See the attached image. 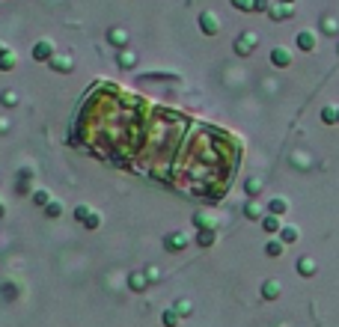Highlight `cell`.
Here are the masks:
<instances>
[{"instance_id":"1","label":"cell","mask_w":339,"mask_h":327,"mask_svg":"<svg viewBox=\"0 0 339 327\" xmlns=\"http://www.w3.org/2000/svg\"><path fill=\"white\" fill-rule=\"evenodd\" d=\"M188 244H191V238L182 235V232H170V235H164V250H167V253H182Z\"/></svg>"},{"instance_id":"2","label":"cell","mask_w":339,"mask_h":327,"mask_svg":"<svg viewBox=\"0 0 339 327\" xmlns=\"http://www.w3.org/2000/svg\"><path fill=\"white\" fill-rule=\"evenodd\" d=\"M54 54H57V51H54V42H51V39H39L33 45V60L36 63H48Z\"/></svg>"},{"instance_id":"3","label":"cell","mask_w":339,"mask_h":327,"mask_svg":"<svg viewBox=\"0 0 339 327\" xmlns=\"http://www.w3.org/2000/svg\"><path fill=\"white\" fill-rule=\"evenodd\" d=\"M220 18L214 15V12H200V30L205 33V36H217L220 33Z\"/></svg>"},{"instance_id":"4","label":"cell","mask_w":339,"mask_h":327,"mask_svg":"<svg viewBox=\"0 0 339 327\" xmlns=\"http://www.w3.org/2000/svg\"><path fill=\"white\" fill-rule=\"evenodd\" d=\"M253 48H256V33H241V36L235 39V54L238 57L253 54Z\"/></svg>"},{"instance_id":"5","label":"cell","mask_w":339,"mask_h":327,"mask_svg":"<svg viewBox=\"0 0 339 327\" xmlns=\"http://www.w3.org/2000/svg\"><path fill=\"white\" fill-rule=\"evenodd\" d=\"M295 45L304 51V54H309V51H315V45H318V36L312 30H301L298 36H295Z\"/></svg>"},{"instance_id":"6","label":"cell","mask_w":339,"mask_h":327,"mask_svg":"<svg viewBox=\"0 0 339 327\" xmlns=\"http://www.w3.org/2000/svg\"><path fill=\"white\" fill-rule=\"evenodd\" d=\"M107 42L113 45V48H128V30H122V27H110L107 30Z\"/></svg>"},{"instance_id":"7","label":"cell","mask_w":339,"mask_h":327,"mask_svg":"<svg viewBox=\"0 0 339 327\" xmlns=\"http://www.w3.org/2000/svg\"><path fill=\"white\" fill-rule=\"evenodd\" d=\"M271 65H274V68H289V65H292V54H289V48H274V51H271Z\"/></svg>"},{"instance_id":"8","label":"cell","mask_w":339,"mask_h":327,"mask_svg":"<svg viewBox=\"0 0 339 327\" xmlns=\"http://www.w3.org/2000/svg\"><path fill=\"white\" fill-rule=\"evenodd\" d=\"M268 15H271V21H286V18H292V15H295V6H286V3H271Z\"/></svg>"},{"instance_id":"9","label":"cell","mask_w":339,"mask_h":327,"mask_svg":"<svg viewBox=\"0 0 339 327\" xmlns=\"http://www.w3.org/2000/svg\"><path fill=\"white\" fill-rule=\"evenodd\" d=\"M298 274L301 277H315L318 274V262L312 259V256H304V259L298 262Z\"/></svg>"},{"instance_id":"10","label":"cell","mask_w":339,"mask_h":327,"mask_svg":"<svg viewBox=\"0 0 339 327\" xmlns=\"http://www.w3.org/2000/svg\"><path fill=\"white\" fill-rule=\"evenodd\" d=\"M48 65H51L54 71H60V74H66V71H71V57H63V54H54V57L48 60Z\"/></svg>"},{"instance_id":"11","label":"cell","mask_w":339,"mask_h":327,"mask_svg":"<svg viewBox=\"0 0 339 327\" xmlns=\"http://www.w3.org/2000/svg\"><path fill=\"white\" fill-rule=\"evenodd\" d=\"M280 292H283L280 280H265V283H262V297H265V300H277Z\"/></svg>"},{"instance_id":"12","label":"cell","mask_w":339,"mask_h":327,"mask_svg":"<svg viewBox=\"0 0 339 327\" xmlns=\"http://www.w3.org/2000/svg\"><path fill=\"white\" fill-rule=\"evenodd\" d=\"M268 211H271L274 217H283V214L289 211V199H286V196H274L271 202H268Z\"/></svg>"},{"instance_id":"13","label":"cell","mask_w":339,"mask_h":327,"mask_svg":"<svg viewBox=\"0 0 339 327\" xmlns=\"http://www.w3.org/2000/svg\"><path fill=\"white\" fill-rule=\"evenodd\" d=\"M277 235H280V241H283V244H295V241L301 238L298 226H280V232H277Z\"/></svg>"},{"instance_id":"14","label":"cell","mask_w":339,"mask_h":327,"mask_svg":"<svg viewBox=\"0 0 339 327\" xmlns=\"http://www.w3.org/2000/svg\"><path fill=\"white\" fill-rule=\"evenodd\" d=\"M214 241H217V229H200V235H197L200 247H214Z\"/></svg>"},{"instance_id":"15","label":"cell","mask_w":339,"mask_h":327,"mask_svg":"<svg viewBox=\"0 0 339 327\" xmlns=\"http://www.w3.org/2000/svg\"><path fill=\"white\" fill-rule=\"evenodd\" d=\"M283 247H286V244H283L280 238H271V241L265 244V253H268L271 259H280V256H283Z\"/></svg>"},{"instance_id":"16","label":"cell","mask_w":339,"mask_h":327,"mask_svg":"<svg viewBox=\"0 0 339 327\" xmlns=\"http://www.w3.org/2000/svg\"><path fill=\"white\" fill-rule=\"evenodd\" d=\"M15 63H18V57H15L12 51H3V54H0V71H12Z\"/></svg>"},{"instance_id":"17","label":"cell","mask_w":339,"mask_h":327,"mask_svg":"<svg viewBox=\"0 0 339 327\" xmlns=\"http://www.w3.org/2000/svg\"><path fill=\"white\" fill-rule=\"evenodd\" d=\"M128 286H131L134 292H143V289L149 286V277H146V274H131V277H128Z\"/></svg>"},{"instance_id":"18","label":"cell","mask_w":339,"mask_h":327,"mask_svg":"<svg viewBox=\"0 0 339 327\" xmlns=\"http://www.w3.org/2000/svg\"><path fill=\"white\" fill-rule=\"evenodd\" d=\"M161 324H164V327H179V312H176L173 306L161 312Z\"/></svg>"},{"instance_id":"19","label":"cell","mask_w":339,"mask_h":327,"mask_svg":"<svg viewBox=\"0 0 339 327\" xmlns=\"http://www.w3.org/2000/svg\"><path fill=\"white\" fill-rule=\"evenodd\" d=\"M194 226L197 229H217V223H214V217H208V214H194Z\"/></svg>"},{"instance_id":"20","label":"cell","mask_w":339,"mask_h":327,"mask_svg":"<svg viewBox=\"0 0 339 327\" xmlns=\"http://www.w3.org/2000/svg\"><path fill=\"white\" fill-rule=\"evenodd\" d=\"M262 226H265V232H271V235H277L283 223H280V217H274V214H265V217H262Z\"/></svg>"},{"instance_id":"21","label":"cell","mask_w":339,"mask_h":327,"mask_svg":"<svg viewBox=\"0 0 339 327\" xmlns=\"http://www.w3.org/2000/svg\"><path fill=\"white\" fill-rule=\"evenodd\" d=\"M262 205L259 202H247V208H244V214H247V220H262Z\"/></svg>"},{"instance_id":"22","label":"cell","mask_w":339,"mask_h":327,"mask_svg":"<svg viewBox=\"0 0 339 327\" xmlns=\"http://www.w3.org/2000/svg\"><path fill=\"white\" fill-rule=\"evenodd\" d=\"M173 309L179 312V318H185V315H191V312H194V303L182 297V300H176V303H173Z\"/></svg>"},{"instance_id":"23","label":"cell","mask_w":339,"mask_h":327,"mask_svg":"<svg viewBox=\"0 0 339 327\" xmlns=\"http://www.w3.org/2000/svg\"><path fill=\"white\" fill-rule=\"evenodd\" d=\"M244 191H247L250 196H259V194H262V179H256V176H253V179H247Z\"/></svg>"},{"instance_id":"24","label":"cell","mask_w":339,"mask_h":327,"mask_svg":"<svg viewBox=\"0 0 339 327\" xmlns=\"http://www.w3.org/2000/svg\"><path fill=\"white\" fill-rule=\"evenodd\" d=\"M321 122L324 125H336V107H321Z\"/></svg>"},{"instance_id":"25","label":"cell","mask_w":339,"mask_h":327,"mask_svg":"<svg viewBox=\"0 0 339 327\" xmlns=\"http://www.w3.org/2000/svg\"><path fill=\"white\" fill-rule=\"evenodd\" d=\"M45 214H48V217H60V214H63V202H57V199H51V202L45 205Z\"/></svg>"},{"instance_id":"26","label":"cell","mask_w":339,"mask_h":327,"mask_svg":"<svg viewBox=\"0 0 339 327\" xmlns=\"http://www.w3.org/2000/svg\"><path fill=\"white\" fill-rule=\"evenodd\" d=\"M33 202L36 205H48V202H51V194H48L45 188H39V191H33Z\"/></svg>"},{"instance_id":"27","label":"cell","mask_w":339,"mask_h":327,"mask_svg":"<svg viewBox=\"0 0 339 327\" xmlns=\"http://www.w3.org/2000/svg\"><path fill=\"white\" fill-rule=\"evenodd\" d=\"M18 101H21V96H18L15 90H6V93H3V104H6V107H15Z\"/></svg>"},{"instance_id":"28","label":"cell","mask_w":339,"mask_h":327,"mask_svg":"<svg viewBox=\"0 0 339 327\" xmlns=\"http://www.w3.org/2000/svg\"><path fill=\"white\" fill-rule=\"evenodd\" d=\"M83 226H87V229H99V226H102V214H96V211H90V217L83 220Z\"/></svg>"},{"instance_id":"29","label":"cell","mask_w":339,"mask_h":327,"mask_svg":"<svg viewBox=\"0 0 339 327\" xmlns=\"http://www.w3.org/2000/svg\"><path fill=\"white\" fill-rule=\"evenodd\" d=\"M119 65H122V68H131V65H134V54L122 48V54H119Z\"/></svg>"},{"instance_id":"30","label":"cell","mask_w":339,"mask_h":327,"mask_svg":"<svg viewBox=\"0 0 339 327\" xmlns=\"http://www.w3.org/2000/svg\"><path fill=\"white\" fill-rule=\"evenodd\" d=\"M321 27H324V33H330V36H336V33H339V24H336V18H330V15L324 18V24H321Z\"/></svg>"},{"instance_id":"31","label":"cell","mask_w":339,"mask_h":327,"mask_svg":"<svg viewBox=\"0 0 339 327\" xmlns=\"http://www.w3.org/2000/svg\"><path fill=\"white\" fill-rule=\"evenodd\" d=\"M238 12H253V0H229Z\"/></svg>"},{"instance_id":"32","label":"cell","mask_w":339,"mask_h":327,"mask_svg":"<svg viewBox=\"0 0 339 327\" xmlns=\"http://www.w3.org/2000/svg\"><path fill=\"white\" fill-rule=\"evenodd\" d=\"M90 211H93V208H90V205H77V208H74V217H77V220H80V223H83V220H87V217H90Z\"/></svg>"},{"instance_id":"33","label":"cell","mask_w":339,"mask_h":327,"mask_svg":"<svg viewBox=\"0 0 339 327\" xmlns=\"http://www.w3.org/2000/svg\"><path fill=\"white\" fill-rule=\"evenodd\" d=\"M271 9V0H253V12H268Z\"/></svg>"},{"instance_id":"34","label":"cell","mask_w":339,"mask_h":327,"mask_svg":"<svg viewBox=\"0 0 339 327\" xmlns=\"http://www.w3.org/2000/svg\"><path fill=\"white\" fill-rule=\"evenodd\" d=\"M277 3H286V6H295L298 0H277Z\"/></svg>"},{"instance_id":"35","label":"cell","mask_w":339,"mask_h":327,"mask_svg":"<svg viewBox=\"0 0 339 327\" xmlns=\"http://www.w3.org/2000/svg\"><path fill=\"white\" fill-rule=\"evenodd\" d=\"M3 51H9V48H6V45H3V42H0V54H3Z\"/></svg>"},{"instance_id":"36","label":"cell","mask_w":339,"mask_h":327,"mask_svg":"<svg viewBox=\"0 0 339 327\" xmlns=\"http://www.w3.org/2000/svg\"><path fill=\"white\" fill-rule=\"evenodd\" d=\"M3 214H6V211H3V202H0V217H3Z\"/></svg>"},{"instance_id":"37","label":"cell","mask_w":339,"mask_h":327,"mask_svg":"<svg viewBox=\"0 0 339 327\" xmlns=\"http://www.w3.org/2000/svg\"><path fill=\"white\" fill-rule=\"evenodd\" d=\"M336 125H339V107H336Z\"/></svg>"}]
</instances>
